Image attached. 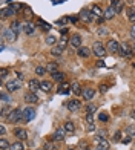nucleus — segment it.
Returning a JSON list of instances; mask_svg holds the SVG:
<instances>
[{"label": "nucleus", "instance_id": "obj_55", "mask_svg": "<svg viewBox=\"0 0 135 150\" xmlns=\"http://www.w3.org/2000/svg\"><path fill=\"white\" fill-rule=\"evenodd\" d=\"M87 129H89V130L92 132V130H94V129H95V126H94V124H89V127H87Z\"/></svg>", "mask_w": 135, "mask_h": 150}, {"label": "nucleus", "instance_id": "obj_49", "mask_svg": "<svg viewBox=\"0 0 135 150\" xmlns=\"http://www.w3.org/2000/svg\"><path fill=\"white\" fill-rule=\"evenodd\" d=\"M12 6H14V8H16V11H17V12H18L20 9H22V8H23V6L20 5V3H12Z\"/></svg>", "mask_w": 135, "mask_h": 150}, {"label": "nucleus", "instance_id": "obj_46", "mask_svg": "<svg viewBox=\"0 0 135 150\" xmlns=\"http://www.w3.org/2000/svg\"><path fill=\"white\" fill-rule=\"evenodd\" d=\"M98 118H100V121H103V122H106L107 120H109V117H107L106 113H100V115H98Z\"/></svg>", "mask_w": 135, "mask_h": 150}, {"label": "nucleus", "instance_id": "obj_10", "mask_svg": "<svg viewBox=\"0 0 135 150\" xmlns=\"http://www.w3.org/2000/svg\"><path fill=\"white\" fill-rule=\"evenodd\" d=\"M28 86H29L31 92H37L38 89H42V81H38V80H36V78H32V80H29Z\"/></svg>", "mask_w": 135, "mask_h": 150}, {"label": "nucleus", "instance_id": "obj_22", "mask_svg": "<svg viewBox=\"0 0 135 150\" xmlns=\"http://www.w3.org/2000/svg\"><path fill=\"white\" fill-rule=\"evenodd\" d=\"M14 135L17 136L18 139H23V141L28 138V132H26L25 129H16V130H14Z\"/></svg>", "mask_w": 135, "mask_h": 150}, {"label": "nucleus", "instance_id": "obj_58", "mask_svg": "<svg viewBox=\"0 0 135 150\" xmlns=\"http://www.w3.org/2000/svg\"><path fill=\"white\" fill-rule=\"evenodd\" d=\"M40 150H45V149H40Z\"/></svg>", "mask_w": 135, "mask_h": 150}, {"label": "nucleus", "instance_id": "obj_38", "mask_svg": "<svg viewBox=\"0 0 135 150\" xmlns=\"http://www.w3.org/2000/svg\"><path fill=\"white\" fill-rule=\"evenodd\" d=\"M86 110H87V113H95V112H97V106L87 104V106H86Z\"/></svg>", "mask_w": 135, "mask_h": 150}, {"label": "nucleus", "instance_id": "obj_7", "mask_svg": "<svg viewBox=\"0 0 135 150\" xmlns=\"http://www.w3.org/2000/svg\"><path fill=\"white\" fill-rule=\"evenodd\" d=\"M106 49L109 51L111 54H115V52L120 51V43L115 42V40H109V42H107V45H106Z\"/></svg>", "mask_w": 135, "mask_h": 150}, {"label": "nucleus", "instance_id": "obj_8", "mask_svg": "<svg viewBox=\"0 0 135 150\" xmlns=\"http://www.w3.org/2000/svg\"><path fill=\"white\" fill-rule=\"evenodd\" d=\"M69 45L72 46V47H82V37L78 35V34H74V35L71 37V40H69Z\"/></svg>", "mask_w": 135, "mask_h": 150}, {"label": "nucleus", "instance_id": "obj_5", "mask_svg": "<svg viewBox=\"0 0 135 150\" xmlns=\"http://www.w3.org/2000/svg\"><path fill=\"white\" fill-rule=\"evenodd\" d=\"M2 38L8 40V42H16V40H17V34L12 31L11 28H8V29H3V32H2Z\"/></svg>", "mask_w": 135, "mask_h": 150}, {"label": "nucleus", "instance_id": "obj_19", "mask_svg": "<svg viewBox=\"0 0 135 150\" xmlns=\"http://www.w3.org/2000/svg\"><path fill=\"white\" fill-rule=\"evenodd\" d=\"M91 12H92V16H94V17H97V18L103 17V14H104V11L101 9L98 5H94L92 8H91Z\"/></svg>", "mask_w": 135, "mask_h": 150}, {"label": "nucleus", "instance_id": "obj_25", "mask_svg": "<svg viewBox=\"0 0 135 150\" xmlns=\"http://www.w3.org/2000/svg\"><path fill=\"white\" fill-rule=\"evenodd\" d=\"M63 129L66 130V133H72L74 130H75V124H74L72 121H66L65 126H63Z\"/></svg>", "mask_w": 135, "mask_h": 150}, {"label": "nucleus", "instance_id": "obj_4", "mask_svg": "<svg viewBox=\"0 0 135 150\" xmlns=\"http://www.w3.org/2000/svg\"><path fill=\"white\" fill-rule=\"evenodd\" d=\"M20 87H22V80H11L6 83V91L8 92H17L20 91Z\"/></svg>", "mask_w": 135, "mask_h": 150}, {"label": "nucleus", "instance_id": "obj_43", "mask_svg": "<svg viewBox=\"0 0 135 150\" xmlns=\"http://www.w3.org/2000/svg\"><path fill=\"white\" fill-rule=\"evenodd\" d=\"M68 22H71V20H69V17H62V18H60V20H58V22H57V23L63 26V25H66Z\"/></svg>", "mask_w": 135, "mask_h": 150}, {"label": "nucleus", "instance_id": "obj_47", "mask_svg": "<svg viewBox=\"0 0 135 150\" xmlns=\"http://www.w3.org/2000/svg\"><path fill=\"white\" fill-rule=\"evenodd\" d=\"M100 92L101 93H106L107 92V84H100Z\"/></svg>", "mask_w": 135, "mask_h": 150}, {"label": "nucleus", "instance_id": "obj_39", "mask_svg": "<svg viewBox=\"0 0 135 150\" xmlns=\"http://www.w3.org/2000/svg\"><path fill=\"white\" fill-rule=\"evenodd\" d=\"M8 69H6V67H2V69H0V78H2V80H5L6 77H8Z\"/></svg>", "mask_w": 135, "mask_h": 150}, {"label": "nucleus", "instance_id": "obj_54", "mask_svg": "<svg viewBox=\"0 0 135 150\" xmlns=\"http://www.w3.org/2000/svg\"><path fill=\"white\" fill-rule=\"evenodd\" d=\"M114 139H115V141H120V132L115 133V138H114Z\"/></svg>", "mask_w": 135, "mask_h": 150}, {"label": "nucleus", "instance_id": "obj_53", "mask_svg": "<svg viewBox=\"0 0 135 150\" xmlns=\"http://www.w3.org/2000/svg\"><path fill=\"white\" fill-rule=\"evenodd\" d=\"M97 63H98L100 67H104V61H101V60H100V61H97Z\"/></svg>", "mask_w": 135, "mask_h": 150}, {"label": "nucleus", "instance_id": "obj_41", "mask_svg": "<svg viewBox=\"0 0 135 150\" xmlns=\"http://www.w3.org/2000/svg\"><path fill=\"white\" fill-rule=\"evenodd\" d=\"M11 110H9V107L8 106H6V104H3L2 106V117H5V115H8Z\"/></svg>", "mask_w": 135, "mask_h": 150}, {"label": "nucleus", "instance_id": "obj_42", "mask_svg": "<svg viewBox=\"0 0 135 150\" xmlns=\"http://www.w3.org/2000/svg\"><path fill=\"white\" fill-rule=\"evenodd\" d=\"M86 121H87V124H94V113H87Z\"/></svg>", "mask_w": 135, "mask_h": 150}, {"label": "nucleus", "instance_id": "obj_24", "mask_svg": "<svg viewBox=\"0 0 135 150\" xmlns=\"http://www.w3.org/2000/svg\"><path fill=\"white\" fill-rule=\"evenodd\" d=\"M46 71H48L49 74H54L58 71V63H55V61H51V63H48V66H46Z\"/></svg>", "mask_w": 135, "mask_h": 150}, {"label": "nucleus", "instance_id": "obj_35", "mask_svg": "<svg viewBox=\"0 0 135 150\" xmlns=\"http://www.w3.org/2000/svg\"><path fill=\"white\" fill-rule=\"evenodd\" d=\"M66 46H68V38L63 35L62 38H60V42H58V47H62V49H65Z\"/></svg>", "mask_w": 135, "mask_h": 150}, {"label": "nucleus", "instance_id": "obj_15", "mask_svg": "<svg viewBox=\"0 0 135 150\" xmlns=\"http://www.w3.org/2000/svg\"><path fill=\"white\" fill-rule=\"evenodd\" d=\"M115 16H117V12H115V9H114V6H112V5H111L109 8H107V9L104 11V14H103L104 20H112Z\"/></svg>", "mask_w": 135, "mask_h": 150}, {"label": "nucleus", "instance_id": "obj_29", "mask_svg": "<svg viewBox=\"0 0 135 150\" xmlns=\"http://www.w3.org/2000/svg\"><path fill=\"white\" fill-rule=\"evenodd\" d=\"M52 89V83L51 81H42V91H45V92H49Z\"/></svg>", "mask_w": 135, "mask_h": 150}, {"label": "nucleus", "instance_id": "obj_56", "mask_svg": "<svg viewBox=\"0 0 135 150\" xmlns=\"http://www.w3.org/2000/svg\"><path fill=\"white\" fill-rule=\"evenodd\" d=\"M109 2H111V5H115L117 2H120V0H109Z\"/></svg>", "mask_w": 135, "mask_h": 150}, {"label": "nucleus", "instance_id": "obj_26", "mask_svg": "<svg viewBox=\"0 0 135 150\" xmlns=\"http://www.w3.org/2000/svg\"><path fill=\"white\" fill-rule=\"evenodd\" d=\"M97 149H98V150H109V141H106V139H98Z\"/></svg>", "mask_w": 135, "mask_h": 150}, {"label": "nucleus", "instance_id": "obj_9", "mask_svg": "<svg viewBox=\"0 0 135 150\" xmlns=\"http://www.w3.org/2000/svg\"><path fill=\"white\" fill-rule=\"evenodd\" d=\"M17 14V11H16V8L12 5H9L8 8H3L2 9V18H5V17H11V16H16Z\"/></svg>", "mask_w": 135, "mask_h": 150}, {"label": "nucleus", "instance_id": "obj_6", "mask_svg": "<svg viewBox=\"0 0 135 150\" xmlns=\"http://www.w3.org/2000/svg\"><path fill=\"white\" fill-rule=\"evenodd\" d=\"M66 107H68V110H69V112H78L80 107H82V104H80L78 100H69V101H68V104H66Z\"/></svg>", "mask_w": 135, "mask_h": 150}, {"label": "nucleus", "instance_id": "obj_45", "mask_svg": "<svg viewBox=\"0 0 135 150\" xmlns=\"http://www.w3.org/2000/svg\"><path fill=\"white\" fill-rule=\"evenodd\" d=\"M43 149H45V150H55V147H54L52 142H46V144L43 146Z\"/></svg>", "mask_w": 135, "mask_h": 150}, {"label": "nucleus", "instance_id": "obj_40", "mask_svg": "<svg viewBox=\"0 0 135 150\" xmlns=\"http://www.w3.org/2000/svg\"><path fill=\"white\" fill-rule=\"evenodd\" d=\"M45 72H48V71H46V67H42V66H37L36 67V74L37 75H43Z\"/></svg>", "mask_w": 135, "mask_h": 150}, {"label": "nucleus", "instance_id": "obj_48", "mask_svg": "<svg viewBox=\"0 0 135 150\" xmlns=\"http://www.w3.org/2000/svg\"><path fill=\"white\" fill-rule=\"evenodd\" d=\"M129 34H131V37H132V38H135V23L131 26V32H129Z\"/></svg>", "mask_w": 135, "mask_h": 150}, {"label": "nucleus", "instance_id": "obj_57", "mask_svg": "<svg viewBox=\"0 0 135 150\" xmlns=\"http://www.w3.org/2000/svg\"><path fill=\"white\" fill-rule=\"evenodd\" d=\"M131 117H132V118H135V109H134V110H132V113H131Z\"/></svg>", "mask_w": 135, "mask_h": 150}, {"label": "nucleus", "instance_id": "obj_3", "mask_svg": "<svg viewBox=\"0 0 135 150\" xmlns=\"http://www.w3.org/2000/svg\"><path fill=\"white\" fill-rule=\"evenodd\" d=\"M118 54H120L121 57H124V58H131L132 54H134V47H132L129 43H121Z\"/></svg>", "mask_w": 135, "mask_h": 150}, {"label": "nucleus", "instance_id": "obj_32", "mask_svg": "<svg viewBox=\"0 0 135 150\" xmlns=\"http://www.w3.org/2000/svg\"><path fill=\"white\" fill-rule=\"evenodd\" d=\"M23 149H25V147H23V142H20V141L12 142L11 147H9V150H23Z\"/></svg>", "mask_w": 135, "mask_h": 150}, {"label": "nucleus", "instance_id": "obj_37", "mask_svg": "<svg viewBox=\"0 0 135 150\" xmlns=\"http://www.w3.org/2000/svg\"><path fill=\"white\" fill-rule=\"evenodd\" d=\"M0 98H2V101H3V103H9V101H12L9 95H8V93H5V92H2V93H0Z\"/></svg>", "mask_w": 135, "mask_h": 150}, {"label": "nucleus", "instance_id": "obj_30", "mask_svg": "<svg viewBox=\"0 0 135 150\" xmlns=\"http://www.w3.org/2000/svg\"><path fill=\"white\" fill-rule=\"evenodd\" d=\"M62 54H63V49H62V47H52V49H51V55L52 57H60V55H62Z\"/></svg>", "mask_w": 135, "mask_h": 150}, {"label": "nucleus", "instance_id": "obj_44", "mask_svg": "<svg viewBox=\"0 0 135 150\" xmlns=\"http://www.w3.org/2000/svg\"><path fill=\"white\" fill-rule=\"evenodd\" d=\"M40 25H42V28H43L45 31H49V29H51V25H49V23H45L43 20H40Z\"/></svg>", "mask_w": 135, "mask_h": 150}, {"label": "nucleus", "instance_id": "obj_18", "mask_svg": "<svg viewBox=\"0 0 135 150\" xmlns=\"http://www.w3.org/2000/svg\"><path fill=\"white\" fill-rule=\"evenodd\" d=\"M71 86H72V84H69V83H65V81H63V83L58 86L57 92H58V93H62V95H63V93H69V92H71Z\"/></svg>", "mask_w": 135, "mask_h": 150}, {"label": "nucleus", "instance_id": "obj_14", "mask_svg": "<svg viewBox=\"0 0 135 150\" xmlns=\"http://www.w3.org/2000/svg\"><path fill=\"white\" fill-rule=\"evenodd\" d=\"M94 95H95V89H92V87H85V89H83V98L86 101L92 100Z\"/></svg>", "mask_w": 135, "mask_h": 150}, {"label": "nucleus", "instance_id": "obj_11", "mask_svg": "<svg viewBox=\"0 0 135 150\" xmlns=\"http://www.w3.org/2000/svg\"><path fill=\"white\" fill-rule=\"evenodd\" d=\"M34 117H36V110H34L32 107H26L23 110V120L25 121H31Z\"/></svg>", "mask_w": 135, "mask_h": 150}, {"label": "nucleus", "instance_id": "obj_51", "mask_svg": "<svg viewBox=\"0 0 135 150\" xmlns=\"http://www.w3.org/2000/svg\"><path fill=\"white\" fill-rule=\"evenodd\" d=\"M98 34H100V35H104V34H107V29H104V28H101V29L98 31Z\"/></svg>", "mask_w": 135, "mask_h": 150}, {"label": "nucleus", "instance_id": "obj_52", "mask_svg": "<svg viewBox=\"0 0 135 150\" xmlns=\"http://www.w3.org/2000/svg\"><path fill=\"white\" fill-rule=\"evenodd\" d=\"M69 20H71V22H72V23H75V22H77V20H78V17H69Z\"/></svg>", "mask_w": 135, "mask_h": 150}, {"label": "nucleus", "instance_id": "obj_34", "mask_svg": "<svg viewBox=\"0 0 135 150\" xmlns=\"http://www.w3.org/2000/svg\"><path fill=\"white\" fill-rule=\"evenodd\" d=\"M126 132H127V136H131V138H134V136H135V124H131V126H127Z\"/></svg>", "mask_w": 135, "mask_h": 150}, {"label": "nucleus", "instance_id": "obj_21", "mask_svg": "<svg viewBox=\"0 0 135 150\" xmlns=\"http://www.w3.org/2000/svg\"><path fill=\"white\" fill-rule=\"evenodd\" d=\"M51 77H52V80H54V81H58V83H63V81H65V77H66V75H65L63 72H60V71H57V72H54V74H51Z\"/></svg>", "mask_w": 135, "mask_h": 150}, {"label": "nucleus", "instance_id": "obj_28", "mask_svg": "<svg viewBox=\"0 0 135 150\" xmlns=\"http://www.w3.org/2000/svg\"><path fill=\"white\" fill-rule=\"evenodd\" d=\"M127 18H129V22L134 25L135 23V8H127Z\"/></svg>", "mask_w": 135, "mask_h": 150}, {"label": "nucleus", "instance_id": "obj_36", "mask_svg": "<svg viewBox=\"0 0 135 150\" xmlns=\"http://www.w3.org/2000/svg\"><path fill=\"white\" fill-rule=\"evenodd\" d=\"M57 43V38L55 37H54V35H48V37H46V45H55Z\"/></svg>", "mask_w": 135, "mask_h": 150}, {"label": "nucleus", "instance_id": "obj_50", "mask_svg": "<svg viewBox=\"0 0 135 150\" xmlns=\"http://www.w3.org/2000/svg\"><path fill=\"white\" fill-rule=\"evenodd\" d=\"M5 133H6V129H5V126H0V135L5 136Z\"/></svg>", "mask_w": 135, "mask_h": 150}, {"label": "nucleus", "instance_id": "obj_1", "mask_svg": "<svg viewBox=\"0 0 135 150\" xmlns=\"http://www.w3.org/2000/svg\"><path fill=\"white\" fill-rule=\"evenodd\" d=\"M6 120H8V122H12V124L22 121L23 120V110L22 109H14V110H11L8 115H6Z\"/></svg>", "mask_w": 135, "mask_h": 150}, {"label": "nucleus", "instance_id": "obj_27", "mask_svg": "<svg viewBox=\"0 0 135 150\" xmlns=\"http://www.w3.org/2000/svg\"><path fill=\"white\" fill-rule=\"evenodd\" d=\"M23 26H25V25H22L20 22H12V25H11V29L14 31L16 34H18L20 31H23Z\"/></svg>", "mask_w": 135, "mask_h": 150}, {"label": "nucleus", "instance_id": "obj_33", "mask_svg": "<svg viewBox=\"0 0 135 150\" xmlns=\"http://www.w3.org/2000/svg\"><path fill=\"white\" fill-rule=\"evenodd\" d=\"M9 147H11V144L5 138L0 139V149H2V150H9Z\"/></svg>", "mask_w": 135, "mask_h": 150}, {"label": "nucleus", "instance_id": "obj_23", "mask_svg": "<svg viewBox=\"0 0 135 150\" xmlns=\"http://www.w3.org/2000/svg\"><path fill=\"white\" fill-rule=\"evenodd\" d=\"M71 92H72L74 95H83V89H82V86H80L78 83H72Z\"/></svg>", "mask_w": 135, "mask_h": 150}, {"label": "nucleus", "instance_id": "obj_20", "mask_svg": "<svg viewBox=\"0 0 135 150\" xmlns=\"http://www.w3.org/2000/svg\"><path fill=\"white\" fill-rule=\"evenodd\" d=\"M77 54H78V57H82V58H87V57H89L91 55V49H89V47H78V51H77Z\"/></svg>", "mask_w": 135, "mask_h": 150}, {"label": "nucleus", "instance_id": "obj_2", "mask_svg": "<svg viewBox=\"0 0 135 150\" xmlns=\"http://www.w3.org/2000/svg\"><path fill=\"white\" fill-rule=\"evenodd\" d=\"M92 54L95 57H98V58H103V57H106L107 49L103 46V43H101V42H95V43H94V46H92Z\"/></svg>", "mask_w": 135, "mask_h": 150}, {"label": "nucleus", "instance_id": "obj_31", "mask_svg": "<svg viewBox=\"0 0 135 150\" xmlns=\"http://www.w3.org/2000/svg\"><path fill=\"white\" fill-rule=\"evenodd\" d=\"M112 6H114V9H115L117 14H120V12L123 11V8H124V2H121V0H120V2H117L115 5H112Z\"/></svg>", "mask_w": 135, "mask_h": 150}, {"label": "nucleus", "instance_id": "obj_13", "mask_svg": "<svg viewBox=\"0 0 135 150\" xmlns=\"http://www.w3.org/2000/svg\"><path fill=\"white\" fill-rule=\"evenodd\" d=\"M25 101L29 104H36L38 101V97L36 95V92H28V93H25Z\"/></svg>", "mask_w": 135, "mask_h": 150}, {"label": "nucleus", "instance_id": "obj_12", "mask_svg": "<svg viewBox=\"0 0 135 150\" xmlns=\"http://www.w3.org/2000/svg\"><path fill=\"white\" fill-rule=\"evenodd\" d=\"M78 17L82 18L85 23H89L91 20H92V17H94V16H92V12H91L89 9H83L82 12H80V16H78Z\"/></svg>", "mask_w": 135, "mask_h": 150}, {"label": "nucleus", "instance_id": "obj_16", "mask_svg": "<svg viewBox=\"0 0 135 150\" xmlns=\"http://www.w3.org/2000/svg\"><path fill=\"white\" fill-rule=\"evenodd\" d=\"M23 32L26 34V35H34V34H36V25L26 23V25L23 26Z\"/></svg>", "mask_w": 135, "mask_h": 150}, {"label": "nucleus", "instance_id": "obj_17", "mask_svg": "<svg viewBox=\"0 0 135 150\" xmlns=\"http://www.w3.org/2000/svg\"><path fill=\"white\" fill-rule=\"evenodd\" d=\"M65 129H57L55 132H54V135H52V138H54V141H63L65 139Z\"/></svg>", "mask_w": 135, "mask_h": 150}]
</instances>
